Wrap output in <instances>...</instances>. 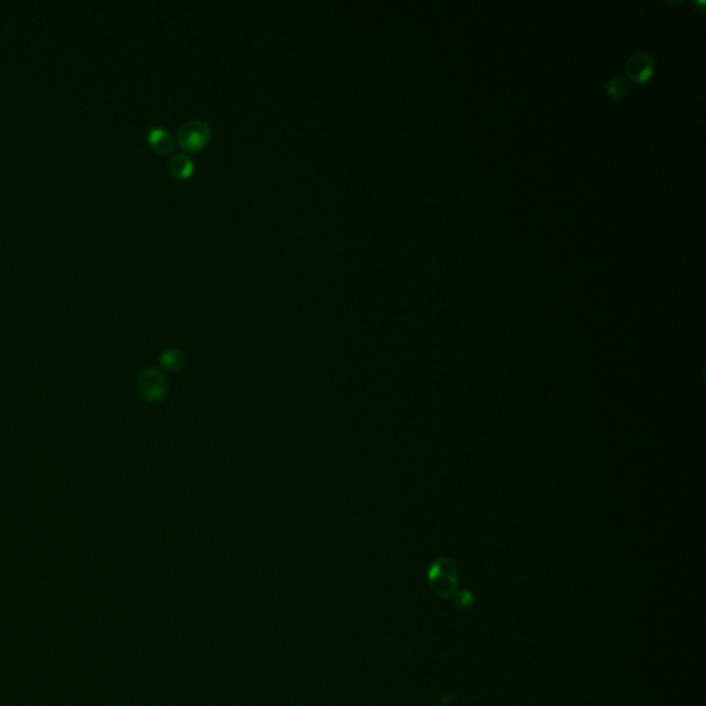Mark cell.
Instances as JSON below:
<instances>
[{"instance_id":"cell-1","label":"cell","mask_w":706,"mask_h":706,"mask_svg":"<svg viewBox=\"0 0 706 706\" xmlns=\"http://www.w3.org/2000/svg\"><path fill=\"white\" fill-rule=\"evenodd\" d=\"M428 581L438 596L443 599L451 597L458 585V571L456 564L447 557L436 559L429 565Z\"/></svg>"},{"instance_id":"cell-2","label":"cell","mask_w":706,"mask_h":706,"mask_svg":"<svg viewBox=\"0 0 706 706\" xmlns=\"http://www.w3.org/2000/svg\"><path fill=\"white\" fill-rule=\"evenodd\" d=\"M210 137V126L203 120H189L178 129V143L188 152H196L206 147Z\"/></svg>"},{"instance_id":"cell-3","label":"cell","mask_w":706,"mask_h":706,"mask_svg":"<svg viewBox=\"0 0 706 706\" xmlns=\"http://www.w3.org/2000/svg\"><path fill=\"white\" fill-rule=\"evenodd\" d=\"M137 388L144 400L150 403H157L163 400L167 393V381L159 369L150 367L140 373Z\"/></svg>"},{"instance_id":"cell-4","label":"cell","mask_w":706,"mask_h":706,"mask_svg":"<svg viewBox=\"0 0 706 706\" xmlns=\"http://www.w3.org/2000/svg\"><path fill=\"white\" fill-rule=\"evenodd\" d=\"M655 61L654 58L644 51L634 53L629 57L627 63V75L633 83H644L654 75Z\"/></svg>"},{"instance_id":"cell-5","label":"cell","mask_w":706,"mask_h":706,"mask_svg":"<svg viewBox=\"0 0 706 706\" xmlns=\"http://www.w3.org/2000/svg\"><path fill=\"white\" fill-rule=\"evenodd\" d=\"M147 141L159 154H168L174 147L171 133L163 127H152L147 134Z\"/></svg>"},{"instance_id":"cell-6","label":"cell","mask_w":706,"mask_h":706,"mask_svg":"<svg viewBox=\"0 0 706 706\" xmlns=\"http://www.w3.org/2000/svg\"><path fill=\"white\" fill-rule=\"evenodd\" d=\"M168 168H170V173L175 178H188V177H191V174L195 170L192 159L184 154H177L171 157L170 163H168Z\"/></svg>"},{"instance_id":"cell-7","label":"cell","mask_w":706,"mask_h":706,"mask_svg":"<svg viewBox=\"0 0 706 706\" xmlns=\"http://www.w3.org/2000/svg\"><path fill=\"white\" fill-rule=\"evenodd\" d=\"M184 362H185L184 353L174 348L166 349L159 358L160 367L166 371H178L184 366Z\"/></svg>"},{"instance_id":"cell-8","label":"cell","mask_w":706,"mask_h":706,"mask_svg":"<svg viewBox=\"0 0 706 706\" xmlns=\"http://www.w3.org/2000/svg\"><path fill=\"white\" fill-rule=\"evenodd\" d=\"M607 93L614 98H624L630 93V83L629 80L621 77H614L610 79L606 84Z\"/></svg>"}]
</instances>
